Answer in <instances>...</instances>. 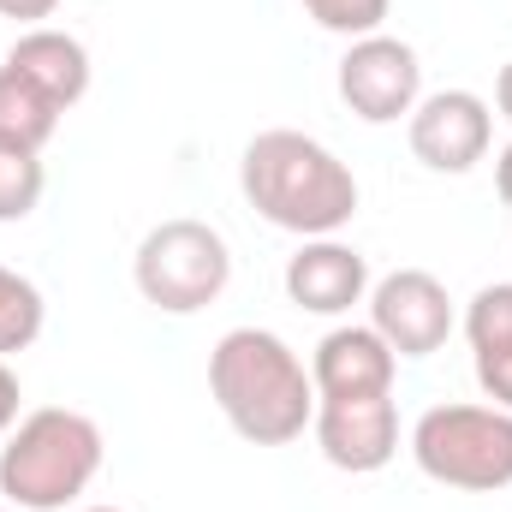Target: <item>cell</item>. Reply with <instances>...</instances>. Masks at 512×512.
Instances as JSON below:
<instances>
[{
	"label": "cell",
	"mask_w": 512,
	"mask_h": 512,
	"mask_svg": "<svg viewBox=\"0 0 512 512\" xmlns=\"http://www.w3.org/2000/svg\"><path fill=\"white\" fill-rule=\"evenodd\" d=\"M42 322H48V304H42L36 280L0 262V358L6 352H30L42 340Z\"/></svg>",
	"instance_id": "5bb4252c"
},
{
	"label": "cell",
	"mask_w": 512,
	"mask_h": 512,
	"mask_svg": "<svg viewBox=\"0 0 512 512\" xmlns=\"http://www.w3.org/2000/svg\"><path fill=\"white\" fill-rule=\"evenodd\" d=\"M42 185H48L42 155H30V149H6V143H0V221H24V215H36Z\"/></svg>",
	"instance_id": "9a60e30c"
},
{
	"label": "cell",
	"mask_w": 512,
	"mask_h": 512,
	"mask_svg": "<svg viewBox=\"0 0 512 512\" xmlns=\"http://www.w3.org/2000/svg\"><path fill=\"white\" fill-rule=\"evenodd\" d=\"M471 364H477V387H483V399L501 405V411H512V346L471 352Z\"/></svg>",
	"instance_id": "ac0fdd59"
},
{
	"label": "cell",
	"mask_w": 512,
	"mask_h": 512,
	"mask_svg": "<svg viewBox=\"0 0 512 512\" xmlns=\"http://www.w3.org/2000/svg\"><path fill=\"white\" fill-rule=\"evenodd\" d=\"M131 280H137L143 304H155L161 316H197L227 292L233 251L209 221L173 215V221L143 233V245L131 256Z\"/></svg>",
	"instance_id": "5b68a950"
},
{
	"label": "cell",
	"mask_w": 512,
	"mask_h": 512,
	"mask_svg": "<svg viewBox=\"0 0 512 512\" xmlns=\"http://www.w3.org/2000/svg\"><path fill=\"white\" fill-rule=\"evenodd\" d=\"M465 340H471V352L512 346V280L483 286V292L465 304Z\"/></svg>",
	"instance_id": "2e32d148"
},
{
	"label": "cell",
	"mask_w": 512,
	"mask_h": 512,
	"mask_svg": "<svg viewBox=\"0 0 512 512\" xmlns=\"http://www.w3.org/2000/svg\"><path fill=\"white\" fill-rule=\"evenodd\" d=\"M239 191L256 215L298 239H334L358 215V179L352 167L316 143L310 131L274 126L256 131L239 155Z\"/></svg>",
	"instance_id": "6da1fadb"
},
{
	"label": "cell",
	"mask_w": 512,
	"mask_h": 512,
	"mask_svg": "<svg viewBox=\"0 0 512 512\" xmlns=\"http://www.w3.org/2000/svg\"><path fill=\"white\" fill-rule=\"evenodd\" d=\"M0 512H18V507H0Z\"/></svg>",
	"instance_id": "cb8c5ba5"
},
{
	"label": "cell",
	"mask_w": 512,
	"mask_h": 512,
	"mask_svg": "<svg viewBox=\"0 0 512 512\" xmlns=\"http://www.w3.org/2000/svg\"><path fill=\"white\" fill-rule=\"evenodd\" d=\"M495 108H501V120H512V60L501 66V78H495Z\"/></svg>",
	"instance_id": "7402d4cb"
},
{
	"label": "cell",
	"mask_w": 512,
	"mask_h": 512,
	"mask_svg": "<svg viewBox=\"0 0 512 512\" xmlns=\"http://www.w3.org/2000/svg\"><path fill=\"white\" fill-rule=\"evenodd\" d=\"M370 328L399 358H435L453 334V298L429 268H393L370 286Z\"/></svg>",
	"instance_id": "52a82bcc"
},
{
	"label": "cell",
	"mask_w": 512,
	"mask_h": 512,
	"mask_svg": "<svg viewBox=\"0 0 512 512\" xmlns=\"http://www.w3.org/2000/svg\"><path fill=\"white\" fill-rule=\"evenodd\" d=\"M399 376V352L387 346L370 322H346L328 328L316 358H310V382L316 399H352V393H393Z\"/></svg>",
	"instance_id": "8fae6325"
},
{
	"label": "cell",
	"mask_w": 512,
	"mask_h": 512,
	"mask_svg": "<svg viewBox=\"0 0 512 512\" xmlns=\"http://www.w3.org/2000/svg\"><path fill=\"white\" fill-rule=\"evenodd\" d=\"M411 459L429 483L495 495L512 489V411L501 405H429L411 429Z\"/></svg>",
	"instance_id": "277c9868"
},
{
	"label": "cell",
	"mask_w": 512,
	"mask_h": 512,
	"mask_svg": "<svg viewBox=\"0 0 512 512\" xmlns=\"http://www.w3.org/2000/svg\"><path fill=\"white\" fill-rule=\"evenodd\" d=\"M340 102L364 120V126H393L411 120V108L423 102V60L405 36H358L340 54Z\"/></svg>",
	"instance_id": "8992f818"
},
{
	"label": "cell",
	"mask_w": 512,
	"mask_h": 512,
	"mask_svg": "<svg viewBox=\"0 0 512 512\" xmlns=\"http://www.w3.org/2000/svg\"><path fill=\"white\" fill-rule=\"evenodd\" d=\"M18 405H24V387H18V376H12L6 358H0V435L18 429Z\"/></svg>",
	"instance_id": "d6986e66"
},
{
	"label": "cell",
	"mask_w": 512,
	"mask_h": 512,
	"mask_svg": "<svg viewBox=\"0 0 512 512\" xmlns=\"http://www.w3.org/2000/svg\"><path fill=\"white\" fill-rule=\"evenodd\" d=\"M495 191H501V203L512 209V143L495 155Z\"/></svg>",
	"instance_id": "44dd1931"
},
{
	"label": "cell",
	"mask_w": 512,
	"mask_h": 512,
	"mask_svg": "<svg viewBox=\"0 0 512 512\" xmlns=\"http://www.w3.org/2000/svg\"><path fill=\"white\" fill-rule=\"evenodd\" d=\"M6 66L24 72L42 96H54L60 108H78L84 90H90V48L72 36V30H54V24H36L24 30L12 48H6Z\"/></svg>",
	"instance_id": "7c38bea8"
},
{
	"label": "cell",
	"mask_w": 512,
	"mask_h": 512,
	"mask_svg": "<svg viewBox=\"0 0 512 512\" xmlns=\"http://www.w3.org/2000/svg\"><path fill=\"white\" fill-rule=\"evenodd\" d=\"M60 12V0H0V18H12V24H42V18H54Z\"/></svg>",
	"instance_id": "ffe728a7"
},
{
	"label": "cell",
	"mask_w": 512,
	"mask_h": 512,
	"mask_svg": "<svg viewBox=\"0 0 512 512\" xmlns=\"http://www.w3.org/2000/svg\"><path fill=\"white\" fill-rule=\"evenodd\" d=\"M84 512H126V507H84Z\"/></svg>",
	"instance_id": "603a6c76"
},
{
	"label": "cell",
	"mask_w": 512,
	"mask_h": 512,
	"mask_svg": "<svg viewBox=\"0 0 512 512\" xmlns=\"http://www.w3.org/2000/svg\"><path fill=\"white\" fill-rule=\"evenodd\" d=\"M405 137L429 173H471L495 143V114L477 90H435L411 108Z\"/></svg>",
	"instance_id": "ba28073f"
},
{
	"label": "cell",
	"mask_w": 512,
	"mask_h": 512,
	"mask_svg": "<svg viewBox=\"0 0 512 512\" xmlns=\"http://www.w3.org/2000/svg\"><path fill=\"white\" fill-rule=\"evenodd\" d=\"M286 298L310 316H346L370 298V262L340 239H304L286 256Z\"/></svg>",
	"instance_id": "30bf717a"
},
{
	"label": "cell",
	"mask_w": 512,
	"mask_h": 512,
	"mask_svg": "<svg viewBox=\"0 0 512 512\" xmlns=\"http://www.w3.org/2000/svg\"><path fill=\"white\" fill-rule=\"evenodd\" d=\"M322 30H334V36H346V42H358V36H376L387 24V12H393V0H298Z\"/></svg>",
	"instance_id": "e0dca14e"
},
{
	"label": "cell",
	"mask_w": 512,
	"mask_h": 512,
	"mask_svg": "<svg viewBox=\"0 0 512 512\" xmlns=\"http://www.w3.org/2000/svg\"><path fill=\"white\" fill-rule=\"evenodd\" d=\"M209 393L233 435L251 447H286L316 417V382L310 364L268 328H233L209 352Z\"/></svg>",
	"instance_id": "7a4b0ae2"
},
{
	"label": "cell",
	"mask_w": 512,
	"mask_h": 512,
	"mask_svg": "<svg viewBox=\"0 0 512 512\" xmlns=\"http://www.w3.org/2000/svg\"><path fill=\"white\" fill-rule=\"evenodd\" d=\"M102 471V429L72 405L18 417L0 447V495L18 512H66Z\"/></svg>",
	"instance_id": "3957f363"
},
{
	"label": "cell",
	"mask_w": 512,
	"mask_h": 512,
	"mask_svg": "<svg viewBox=\"0 0 512 512\" xmlns=\"http://www.w3.org/2000/svg\"><path fill=\"white\" fill-rule=\"evenodd\" d=\"M60 102L54 96H42L24 72H12V66H0V143L6 149H30V155H42V143L60 131Z\"/></svg>",
	"instance_id": "4fadbf2b"
},
{
	"label": "cell",
	"mask_w": 512,
	"mask_h": 512,
	"mask_svg": "<svg viewBox=\"0 0 512 512\" xmlns=\"http://www.w3.org/2000/svg\"><path fill=\"white\" fill-rule=\"evenodd\" d=\"M316 447L334 471H352V477H370L393 465L399 453V405L393 393H352V399H316Z\"/></svg>",
	"instance_id": "9c48e42d"
}]
</instances>
